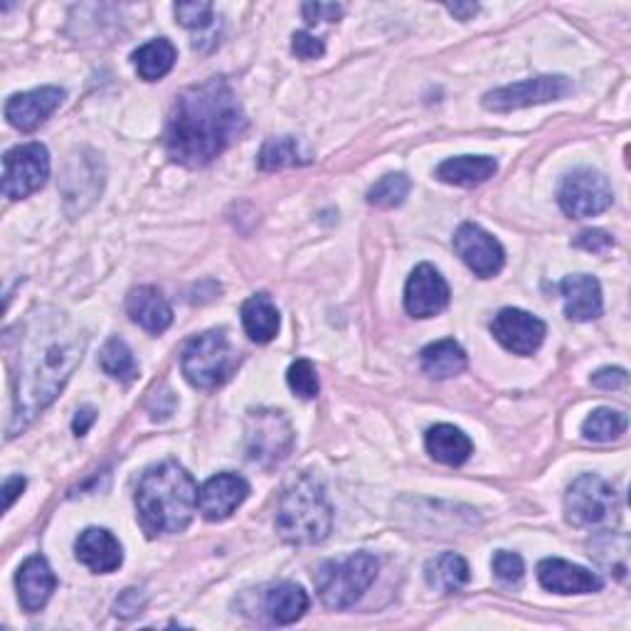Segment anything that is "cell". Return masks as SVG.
Returning a JSON list of instances; mask_svg holds the SVG:
<instances>
[{
  "mask_svg": "<svg viewBox=\"0 0 631 631\" xmlns=\"http://www.w3.org/2000/svg\"><path fill=\"white\" fill-rule=\"evenodd\" d=\"M87 335L58 309H40L28 319L20 335V358L16 375V410L8 437L50 408L82 363Z\"/></svg>",
  "mask_w": 631,
  "mask_h": 631,
  "instance_id": "1",
  "label": "cell"
},
{
  "mask_svg": "<svg viewBox=\"0 0 631 631\" xmlns=\"http://www.w3.org/2000/svg\"><path fill=\"white\" fill-rule=\"evenodd\" d=\"M244 129V111L230 82L212 77L176 99L163 141L176 163L202 168L240 139Z\"/></svg>",
  "mask_w": 631,
  "mask_h": 631,
  "instance_id": "2",
  "label": "cell"
},
{
  "mask_svg": "<svg viewBox=\"0 0 631 631\" xmlns=\"http://www.w3.org/2000/svg\"><path fill=\"white\" fill-rule=\"evenodd\" d=\"M198 509V487L178 461H163L143 473L137 511L149 538L186 531Z\"/></svg>",
  "mask_w": 631,
  "mask_h": 631,
  "instance_id": "3",
  "label": "cell"
},
{
  "mask_svg": "<svg viewBox=\"0 0 631 631\" xmlns=\"http://www.w3.org/2000/svg\"><path fill=\"white\" fill-rule=\"evenodd\" d=\"M333 509L325 501L321 483L313 477H299L284 489L277 505V531L294 545H316L329 538Z\"/></svg>",
  "mask_w": 631,
  "mask_h": 631,
  "instance_id": "4",
  "label": "cell"
},
{
  "mask_svg": "<svg viewBox=\"0 0 631 631\" xmlns=\"http://www.w3.org/2000/svg\"><path fill=\"white\" fill-rule=\"evenodd\" d=\"M380 562L370 552H355L341 562H323L316 572V592L329 610H348L375 582Z\"/></svg>",
  "mask_w": 631,
  "mask_h": 631,
  "instance_id": "5",
  "label": "cell"
},
{
  "mask_svg": "<svg viewBox=\"0 0 631 631\" xmlns=\"http://www.w3.org/2000/svg\"><path fill=\"white\" fill-rule=\"evenodd\" d=\"M183 375L198 390H216L230 380L240 365V353L234 351L224 331H206L196 335L183 351Z\"/></svg>",
  "mask_w": 631,
  "mask_h": 631,
  "instance_id": "6",
  "label": "cell"
},
{
  "mask_svg": "<svg viewBox=\"0 0 631 631\" xmlns=\"http://www.w3.org/2000/svg\"><path fill=\"white\" fill-rule=\"evenodd\" d=\"M565 518L574 528H610L619 521V499L610 481L582 473L565 493Z\"/></svg>",
  "mask_w": 631,
  "mask_h": 631,
  "instance_id": "7",
  "label": "cell"
},
{
  "mask_svg": "<svg viewBox=\"0 0 631 631\" xmlns=\"http://www.w3.org/2000/svg\"><path fill=\"white\" fill-rule=\"evenodd\" d=\"M247 457L259 467L281 464L294 449V430L279 410H252L247 414Z\"/></svg>",
  "mask_w": 631,
  "mask_h": 631,
  "instance_id": "8",
  "label": "cell"
},
{
  "mask_svg": "<svg viewBox=\"0 0 631 631\" xmlns=\"http://www.w3.org/2000/svg\"><path fill=\"white\" fill-rule=\"evenodd\" d=\"M574 92V84L570 77L562 74H543L533 79H523V82H515L509 87L493 89L487 97H483V107L489 111H515L525 107H538L548 104V101H560Z\"/></svg>",
  "mask_w": 631,
  "mask_h": 631,
  "instance_id": "9",
  "label": "cell"
},
{
  "mask_svg": "<svg viewBox=\"0 0 631 631\" xmlns=\"http://www.w3.org/2000/svg\"><path fill=\"white\" fill-rule=\"evenodd\" d=\"M50 156L42 143H22L3 156V193L22 200L48 183Z\"/></svg>",
  "mask_w": 631,
  "mask_h": 631,
  "instance_id": "10",
  "label": "cell"
},
{
  "mask_svg": "<svg viewBox=\"0 0 631 631\" xmlns=\"http://www.w3.org/2000/svg\"><path fill=\"white\" fill-rule=\"evenodd\" d=\"M614 193L610 180L592 168H580L565 176L558 190V202L570 218H594L612 206Z\"/></svg>",
  "mask_w": 631,
  "mask_h": 631,
  "instance_id": "11",
  "label": "cell"
},
{
  "mask_svg": "<svg viewBox=\"0 0 631 631\" xmlns=\"http://www.w3.org/2000/svg\"><path fill=\"white\" fill-rule=\"evenodd\" d=\"M454 250L473 274L481 279H491L503 269L505 252L501 242L493 234L481 230L479 224H461L454 234Z\"/></svg>",
  "mask_w": 631,
  "mask_h": 631,
  "instance_id": "12",
  "label": "cell"
},
{
  "mask_svg": "<svg viewBox=\"0 0 631 631\" xmlns=\"http://www.w3.org/2000/svg\"><path fill=\"white\" fill-rule=\"evenodd\" d=\"M491 333L505 351L533 355L545 341V323L523 309H503L491 323Z\"/></svg>",
  "mask_w": 631,
  "mask_h": 631,
  "instance_id": "13",
  "label": "cell"
},
{
  "mask_svg": "<svg viewBox=\"0 0 631 631\" xmlns=\"http://www.w3.org/2000/svg\"><path fill=\"white\" fill-rule=\"evenodd\" d=\"M247 495H250V483L240 473L222 471L202 483V489L198 491V509L206 521L218 523L240 509Z\"/></svg>",
  "mask_w": 631,
  "mask_h": 631,
  "instance_id": "14",
  "label": "cell"
},
{
  "mask_svg": "<svg viewBox=\"0 0 631 631\" xmlns=\"http://www.w3.org/2000/svg\"><path fill=\"white\" fill-rule=\"evenodd\" d=\"M449 284L432 264H420L404 287V309L414 319H432L449 307Z\"/></svg>",
  "mask_w": 631,
  "mask_h": 631,
  "instance_id": "15",
  "label": "cell"
},
{
  "mask_svg": "<svg viewBox=\"0 0 631 631\" xmlns=\"http://www.w3.org/2000/svg\"><path fill=\"white\" fill-rule=\"evenodd\" d=\"M62 99L64 92L60 87H40L26 94H16L8 99L6 119L20 131H36L60 109Z\"/></svg>",
  "mask_w": 631,
  "mask_h": 631,
  "instance_id": "16",
  "label": "cell"
},
{
  "mask_svg": "<svg viewBox=\"0 0 631 631\" xmlns=\"http://www.w3.org/2000/svg\"><path fill=\"white\" fill-rule=\"evenodd\" d=\"M538 582L555 594H592L602 590V578L597 572L572 565L568 560L548 558L538 565Z\"/></svg>",
  "mask_w": 631,
  "mask_h": 631,
  "instance_id": "17",
  "label": "cell"
},
{
  "mask_svg": "<svg viewBox=\"0 0 631 631\" xmlns=\"http://www.w3.org/2000/svg\"><path fill=\"white\" fill-rule=\"evenodd\" d=\"M16 584L22 610L40 612L42 607L50 602L54 588H58V578H54L48 560L42 555H32L20 565Z\"/></svg>",
  "mask_w": 631,
  "mask_h": 631,
  "instance_id": "18",
  "label": "cell"
},
{
  "mask_svg": "<svg viewBox=\"0 0 631 631\" xmlns=\"http://www.w3.org/2000/svg\"><path fill=\"white\" fill-rule=\"evenodd\" d=\"M560 294L565 301V313L572 321H594L602 316V289L600 281L590 274H572L560 281Z\"/></svg>",
  "mask_w": 631,
  "mask_h": 631,
  "instance_id": "19",
  "label": "cell"
},
{
  "mask_svg": "<svg viewBox=\"0 0 631 631\" xmlns=\"http://www.w3.org/2000/svg\"><path fill=\"white\" fill-rule=\"evenodd\" d=\"M74 550L77 560L92 572H114L123 562L121 543L104 528H87L84 533H79Z\"/></svg>",
  "mask_w": 631,
  "mask_h": 631,
  "instance_id": "20",
  "label": "cell"
},
{
  "mask_svg": "<svg viewBox=\"0 0 631 631\" xmlns=\"http://www.w3.org/2000/svg\"><path fill=\"white\" fill-rule=\"evenodd\" d=\"M127 311L133 323H139L143 331L163 333L173 323V309L166 301L161 291L153 287L133 289L127 299Z\"/></svg>",
  "mask_w": 631,
  "mask_h": 631,
  "instance_id": "21",
  "label": "cell"
},
{
  "mask_svg": "<svg viewBox=\"0 0 631 631\" xmlns=\"http://www.w3.org/2000/svg\"><path fill=\"white\" fill-rule=\"evenodd\" d=\"M495 171H499V163L491 156H457L437 168V178L449 186L477 188L493 178Z\"/></svg>",
  "mask_w": 631,
  "mask_h": 631,
  "instance_id": "22",
  "label": "cell"
},
{
  "mask_svg": "<svg viewBox=\"0 0 631 631\" xmlns=\"http://www.w3.org/2000/svg\"><path fill=\"white\" fill-rule=\"evenodd\" d=\"M427 452L447 467H461L473 454V442L454 424H437L424 434Z\"/></svg>",
  "mask_w": 631,
  "mask_h": 631,
  "instance_id": "23",
  "label": "cell"
},
{
  "mask_svg": "<svg viewBox=\"0 0 631 631\" xmlns=\"http://www.w3.org/2000/svg\"><path fill=\"white\" fill-rule=\"evenodd\" d=\"M309 610V594L294 582H279L264 594V612L274 624H294Z\"/></svg>",
  "mask_w": 631,
  "mask_h": 631,
  "instance_id": "24",
  "label": "cell"
},
{
  "mask_svg": "<svg viewBox=\"0 0 631 631\" xmlns=\"http://www.w3.org/2000/svg\"><path fill=\"white\" fill-rule=\"evenodd\" d=\"M469 578L471 572L467 560L457 555V552H442V555L427 562L424 568L427 584L439 594H457L461 588H467Z\"/></svg>",
  "mask_w": 631,
  "mask_h": 631,
  "instance_id": "25",
  "label": "cell"
},
{
  "mask_svg": "<svg viewBox=\"0 0 631 631\" xmlns=\"http://www.w3.org/2000/svg\"><path fill=\"white\" fill-rule=\"evenodd\" d=\"M279 323V311L267 294H254L242 303V325L254 343L274 341Z\"/></svg>",
  "mask_w": 631,
  "mask_h": 631,
  "instance_id": "26",
  "label": "cell"
},
{
  "mask_svg": "<svg viewBox=\"0 0 631 631\" xmlns=\"http://www.w3.org/2000/svg\"><path fill=\"white\" fill-rule=\"evenodd\" d=\"M131 60L141 79H146V82H158V79H163L173 70V64L178 60V50L171 40L158 38L141 44V48L131 54Z\"/></svg>",
  "mask_w": 631,
  "mask_h": 631,
  "instance_id": "27",
  "label": "cell"
},
{
  "mask_svg": "<svg viewBox=\"0 0 631 631\" xmlns=\"http://www.w3.org/2000/svg\"><path fill=\"white\" fill-rule=\"evenodd\" d=\"M422 370L434 380L459 375L467 368V353L457 341H437L422 351Z\"/></svg>",
  "mask_w": 631,
  "mask_h": 631,
  "instance_id": "28",
  "label": "cell"
},
{
  "mask_svg": "<svg viewBox=\"0 0 631 631\" xmlns=\"http://www.w3.org/2000/svg\"><path fill=\"white\" fill-rule=\"evenodd\" d=\"M311 161V156L303 151V146L294 137H279L269 139L262 151H259V168L262 171H281V168L291 166H307Z\"/></svg>",
  "mask_w": 631,
  "mask_h": 631,
  "instance_id": "29",
  "label": "cell"
},
{
  "mask_svg": "<svg viewBox=\"0 0 631 631\" xmlns=\"http://www.w3.org/2000/svg\"><path fill=\"white\" fill-rule=\"evenodd\" d=\"M99 365L109 378L121 380V382H131L139 375L137 358H133L131 348L123 343L121 338H111V341H107V345L101 348Z\"/></svg>",
  "mask_w": 631,
  "mask_h": 631,
  "instance_id": "30",
  "label": "cell"
},
{
  "mask_svg": "<svg viewBox=\"0 0 631 631\" xmlns=\"http://www.w3.org/2000/svg\"><path fill=\"white\" fill-rule=\"evenodd\" d=\"M627 427L629 417L624 412L600 408L582 422V434L584 439H590V442H612V439H619L627 432Z\"/></svg>",
  "mask_w": 631,
  "mask_h": 631,
  "instance_id": "31",
  "label": "cell"
},
{
  "mask_svg": "<svg viewBox=\"0 0 631 631\" xmlns=\"http://www.w3.org/2000/svg\"><path fill=\"white\" fill-rule=\"evenodd\" d=\"M412 183L410 178L404 173H390L385 178H380L378 183L368 190V202L375 208L382 210H390V208H398L404 202V198L410 196Z\"/></svg>",
  "mask_w": 631,
  "mask_h": 631,
  "instance_id": "32",
  "label": "cell"
},
{
  "mask_svg": "<svg viewBox=\"0 0 631 631\" xmlns=\"http://www.w3.org/2000/svg\"><path fill=\"white\" fill-rule=\"evenodd\" d=\"M287 382H289L291 392H297L301 400L319 398V390H321L319 375H316V368L307 358H301V360H297V363H291L289 373H287Z\"/></svg>",
  "mask_w": 631,
  "mask_h": 631,
  "instance_id": "33",
  "label": "cell"
},
{
  "mask_svg": "<svg viewBox=\"0 0 631 631\" xmlns=\"http://www.w3.org/2000/svg\"><path fill=\"white\" fill-rule=\"evenodd\" d=\"M176 18L188 30H206L212 22V3H202V0H193V3H178Z\"/></svg>",
  "mask_w": 631,
  "mask_h": 631,
  "instance_id": "34",
  "label": "cell"
},
{
  "mask_svg": "<svg viewBox=\"0 0 631 631\" xmlns=\"http://www.w3.org/2000/svg\"><path fill=\"white\" fill-rule=\"evenodd\" d=\"M493 572L501 582H509V584L521 582L523 572H525L523 558L515 555V552H509V550H499L493 555Z\"/></svg>",
  "mask_w": 631,
  "mask_h": 631,
  "instance_id": "35",
  "label": "cell"
},
{
  "mask_svg": "<svg viewBox=\"0 0 631 631\" xmlns=\"http://www.w3.org/2000/svg\"><path fill=\"white\" fill-rule=\"evenodd\" d=\"M291 50H294V54H297L299 60H316V58H321V54L325 52L323 42L319 38L309 36V32H297L294 42H291Z\"/></svg>",
  "mask_w": 631,
  "mask_h": 631,
  "instance_id": "36",
  "label": "cell"
},
{
  "mask_svg": "<svg viewBox=\"0 0 631 631\" xmlns=\"http://www.w3.org/2000/svg\"><path fill=\"white\" fill-rule=\"evenodd\" d=\"M627 370L622 368H602V370H597V373L592 375V385L594 388H600V390H619V388H624L627 385Z\"/></svg>",
  "mask_w": 631,
  "mask_h": 631,
  "instance_id": "37",
  "label": "cell"
},
{
  "mask_svg": "<svg viewBox=\"0 0 631 631\" xmlns=\"http://www.w3.org/2000/svg\"><path fill=\"white\" fill-rule=\"evenodd\" d=\"M303 10V18H307V22H333L343 16V8L341 6H335V3H307L301 8Z\"/></svg>",
  "mask_w": 631,
  "mask_h": 631,
  "instance_id": "38",
  "label": "cell"
},
{
  "mask_svg": "<svg viewBox=\"0 0 631 631\" xmlns=\"http://www.w3.org/2000/svg\"><path fill=\"white\" fill-rule=\"evenodd\" d=\"M612 244H614L612 237L602 230H588L574 240V247H580V250H588V252H604L607 247H612Z\"/></svg>",
  "mask_w": 631,
  "mask_h": 631,
  "instance_id": "39",
  "label": "cell"
},
{
  "mask_svg": "<svg viewBox=\"0 0 631 631\" xmlns=\"http://www.w3.org/2000/svg\"><path fill=\"white\" fill-rule=\"evenodd\" d=\"M141 607H143V600L139 597V590H127L117 600V614L123 617V619H129V617L137 614Z\"/></svg>",
  "mask_w": 631,
  "mask_h": 631,
  "instance_id": "40",
  "label": "cell"
},
{
  "mask_svg": "<svg viewBox=\"0 0 631 631\" xmlns=\"http://www.w3.org/2000/svg\"><path fill=\"white\" fill-rule=\"evenodd\" d=\"M26 491V479L22 477H10V479H6V483H3V495H6V511L10 509V505L16 503V499L18 495Z\"/></svg>",
  "mask_w": 631,
  "mask_h": 631,
  "instance_id": "41",
  "label": "cell"
},
{
  "mask_svg": "<svg viewBox=\"0 0 631 631\" xmlns=\"http://www.w3.org/2000/svg\"><path fill=\"white\" fill-rule=\"evenodd\" d=\"M97 420V412L92 408H84V410H79L77 417H74V422H72V430L77 437H84L89 432V427L94 424Z\"/></svg>",
  "mask_w": 631,
  "mask_h": 631,
  "instance_id": "42",
  "label": "cell"
},
{
  "mask_svg": "<svg viewBox=\"0 0 631 631\" xmlns=\"http://www.w3.org/2000/svg\"><path fill=\"white\" fill-rule=\"evenodd\" d=\"M447 10L459 20H471L479 13V6L477 3H449Z\"/></svg>",
  "mask_w": 631,
  "mask_h": 631,
  "instance_id": "43",
  "label": "cell"
}]
</instances>
